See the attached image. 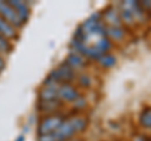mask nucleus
Masks as SVG:
<instances>
[{
	"label": "nucleus",
	"instance_id": "nucleus-13",
	"mask_svg": "<svg viewBox=\"0 0 151 141\" xmlns=\"http://www.w3.org/2000/svg\"><path fill=\"white\" fill-rule=\"evenodd\" d=\"M119 14H120L121 22L126 23L127 25H132L134 23H136L135 22V18H134V15H132V13H131V10L125 5L124 3H122V8H121V10H120Z\"/></svg>",
	"mask_w": 151,
	"mask_h": 141
},
{
	"label": "nucleus",
	"instance_id": "nucleus-7",
	"mask_svg": "<svg viewBox=\"0 0 151 141\" xmlns=\"http://www.w3.org/2000/svg\"><path fill=\"white\" fill-rule=\"evenodd\" d=\"M58 87H59V84H55V86H43V88L39 91V101L59 100Z\"/></svg>",
	"mask_w": 151,
	"mask_h": 141
},
{
	"label": "nucleus",
	"instance_id": "nucleus-21",
	"mask_svg": "<svg viewBox=\"0 0 151 141\" xmlns=\"http://www.w3.org/2000/svg\"><path fill=\"white\" fill-rule=\"evenodd\" d=\"M134 141H146V139H144V137H137V139H135Z\"/></svg>",
	"mask_w": 151,
	"mask_h": 141
},
{
	"label": "nucleus",
	"instance_id": "nucleus-15",
	"mask_svg": "<svg viewBox=\"0 0 151 141\" xmlns=\"http://www.w3.org/2000/svg\"><path fill=\"white\" fill-rule=\"evenodd\" d=\"M94 47L101 52L102 54H106L107 52H110L111 48H112V42L107 38V37H105V38H100L97 42H96V44H94Z\"/></svg>",
	"mask_w": 151,
	"mask_h": 141
},
{
	"label": "nucleus",
	"instance_id": "nucleus-19",
	"mask_svg": "<svg viewBox=\"0 0 151 141\" xmlns=\"http://www.w3.org/2000/svg\"><path fill=\"white\" fill-rule=\"evenodd\" d=\"M5 59H4L3 58V55L1 54H0V72H1V70L4 69V67H5Z\"/></svg>",
	"mask_w": 151,
	"mask_h": 141
},
{
	"label": "nucleus",
	"instance_id": "nucleus-17",
	"mask_svg": "<svg viewBox=\"0 0 151 141\" xmlns=\"http://www.w3.org/2000/svg\"><path fill=\"white\" fill-rule=\"evenodd\" d=\"M78 84L81 86L82 88H89L91 87V84H92V79H91V77L88 76V74H86V73H82L81 76L78 77Z\"/></svg>",
	"mask_w": 151,
	"mask_h": 141
},
{
	"label": "nucleus",
	"instance_id": "nucleus-3",
	"mask_svg": "<svg viewBox=\"0 0 151 141\" xmlns=\"http://www.w3.org/2000/svg\"><path fill=\"white\" fill-rule=\"evenodd\" d=\"M0 17H1L3 19H5L9 24H12L15 29L22 28L24 25L22 23V20L19 19L17 12L14 10V8L8 1H0Z\"/></svg>",
	"mask_w": 151,
	"mask_h": 141
},
{
	"label": "nucleus",
	"instance_id": "nucleus-1",
	"mask_svg": "<svg viewBox=\"0 0 151 141\" xmlns=\"http://www.w3.org/2000/svg\"><path fill=\"white\" fill-rule=\"evenodd\" d=\"M65 120V117L60 114H53V115H48L44 116L40 120L39 126H38V136L40 135H48L52 134L53 131L60 126V124Z\"/></svg>",
	"mask_w": 151,
	"mask_h": 141
},
{
	"label": "nucleus",
	"instance_id": "nucleus-11",
	"mask_svg": "<svg viewBox=\"0 0 151 141\" xmlns=\"http://www.w3.org/2000/svg\"><path fill=\"white\" fill-rule=\"evenodd\" d=\"M106 30H107V38L110 40L113 39V40L120 42L126 37V32L122 27H110V25H107Z\"/></svg>",
	"mask_w": 151,
	"mask_h": 141
},
{
	"label": "nucleus",
	"instance_id": "nucleus-2",
	"mask_svg": "<svg viewBox=\"0 0 151 141\" xmlns=\"http://www.w3.org/2000/svg\"><path fill=\"white\" fill-rule=\"evenodd\" d=\"M49 78H52L57 84H64V83H70L76 79V70L72 69L67 63L59 64L55 69H53L49 73Z\"/></svg>",
	"mask_w": 151,
	"mask_h": 141
},
{
	"label": "nucleus",
	"instance_id": "nucleus-12",
	"mask_svg": "<svg viewBox=\"0 0 151 141\" xmlns=\"http://www.w3.org/2000/svg\"><path fill=\"white\" fill-rule=\"evenodd\" d=\"M97 62L103 68H111V67H113V65L116 64L117 59H116V57L113 54L106 53V54H102L101 57L97 59Z\"/></svg>",
	"mask_w": 151,
	"mask_h": 141
},
{
	"label": "nucleus",
	"instance_id": "nucleus-10",
	"mask_svg": "<svg viewBox=\"0 0 151 141\" xmlns=\"http://www.w3.org/2000/svg\"><path fill=\"white\" fill-rule=\"evenodd\" d=\"M0 35L5 37L6 39L17 38V29L12 24H9L5 19H3L1 17H0Z\"/></svg>",
	"mask_w": 151,
	"mask_h": 141
},
{
	"label": "nucleus",
	"instance_id": "nucleus-14",
	"mask_svg": "<svg viewBox=\"0 0 151 141\" xmlns=\"http://www.w3.org/2000/svg\"><path fill=\"white\" fill-rule=\"evenodd\" d=\"M139 124L145 129H151V107H146L140 114Z\"/></svg>",
	"mask_w": 151,
	"mask_h": 141
},
{
	"label": "nucleus",
	"instance_id": "nucleus-20",
	"mask_svg": "<svg viewBox=\"0 0 151 141\" xmlns=\"http://www.w3.org/2000/svg\"><path fill=\"white\" fill-rule=\"evenodd\" d=\"M17 141H25V137L24 136H19V137L17 139Z\"/></svg>",
	"mask_w": 151,
	"mask_h": 141
},
{
	"label": "nucleus",
	"instance_id": "nucleus-8",
	"mask_svg": "<svg viewBox=\"0 0 151 141\" xmlns=\"http://www.w3.org/2000/svg\"><path fill=\"white\" fill-rule=\"evenodd\" d=\"M62 106H63V102L60 100L39 101V103H38V109L42 112H58Z\"/></svg>",
	"mask_w": 151,
	"mask_h": 141
},
{
	"label": "nucleus",
	"instance_id": "nucleus-22",
	"mask_svg": "<svg viewBox=\"0 0 151 141\" xmlns=\"http://www.w3.org/2000/svg\"><path fill=\"white\" fill-rule=\"evenodd\" d=\"M76 141H81V140H76Z\"/></svg>",
	"mask_w": 151,
	"mask_h": 141
},
{
	"label": "nucleus",
	"instance_id": "nucleus-5",
	"mask_svg": "<svg viewBox=\"0 0 151 141\" xmlns=\"http://www.w3.org/2000/svg\"><path fill=\"white\" fill-rule=\"evenodd\" d=\"M10 5L14 8V10L17 12L19 19L22 20L23 24H25L27 20L29 19L30 17V8L25 1H18V0H10L8 1Z\"/></svg>",
	"mask_w": 151,
	"mask_h": 141
},
{
	"label": "nucleus",
	"instance_id": "nucleus-4",
	"mask_svg": "<svg viewBox=\"0 0 151 141\" xmlns=\"http://www.w3.org/2000/svg\"><path fill=\"white\" fill-rule=\"evenodd\" d=\"M79 97H82L81 92L78 88H76L72 86L70 83H64V84H59L58 87V98L60 101H65V102H74L77 101Z\"/></svg>",
	"mask_w": 151,
	"mask_h": 141
},
{
	"label": "nucleus",
	"instance_id": "nucleus-16",
	"mask_svg": "<svg viewBox=\"0 0 151 141\" xmlns=\"http://www.w3.org/2000/svg\"><path fill=\"white\" fill-rule=\"evenodd\" d=\"M13 49V44L10 43V40L6 39L5 37L0 35V54H8L10 53Z\"/></svg>",
	"mask_w": 151,
	"mask_h": 141
},
{
	"label": "nucleus",
	"instance_id": "nucleus-9",
	"mask_svg": "<svg viewBox=\"0 0 151 141\" xmlns=\"http://www.w3.org/2000/svg\"><path fill=\"white\" fill-rule=\"evenodd\" d=\"M105 19L108 24H110V27H121V24H122L120 14L113 6L107 8V10L105 13Z\"/></svg>",
	"mask_w": 151,
	"mask_h": 141
},
{
	"label": "nucleus",
	"instance_id": "nucleus-6",
	"mask_svg": "<svg viewBox=\"0 0 151 141\" xmlns=\"http://www.w3.org/2000/svg\"><path fill=\"white\" fill-rule=\"evenodd\" d=\"M65 63H67L72 69L77 70V69H81V68L86 67V65H87V60H86V58H84L83 55L77 53V52L72 50L68 54L67 59H65Z\"/></svg>",
	"mask_w": 151,
	"mask_h": 141
},
{
	"label": "nucleus",
	"instance_id": "nucleus-18",
	"mask_svg": "<svg viewBox=\"0 0 151 141\" xmlns=\"http://www.w3.org/2000/svg\"><path fill=\"white\" fill-rule=\"evenodd\" d=\"M73 105H74L76 110H82V109H84V107H87V101L84 100L83 97H79L77 101L73 102Z\"/></svg>",
	"mask_w": 151,
	"mask_h": 141
}]
</instances>
